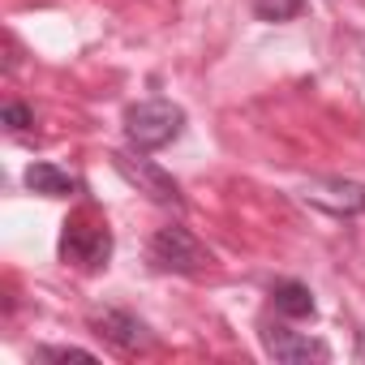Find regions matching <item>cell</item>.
Segmentation results:
<instances>
[{"mask_svg": "<svg viewBox=\"0 0 365 365\" xmlns=\"http://www.w3.org/2000/svg\"><path fill=\"white\" fill-rule=\"evenodd\" d=\"M185 133V108L172 99H142L133 108H125V142L129 150H163Z\"/></svg>", "mask_w": 365, "mask_h": 365, "instance_id": "6da1fadb", "label": "cell"}, {"mask_svg": "<svg viewBox=\"0 0 365 365\" xmlns=\"http://www.w3.org/2000/svg\"><path fill=\"white\" fill-rule=\"evenodd\" d=\"M146 258H150V267L163 271V275H202V271H211V250H207L185 224L159 228V232L150 237V245H146Z\"/></svg>", "mask_w": 365, "mask_h": 365, "instance_id": "7a4b0ae2", "label": "cell"}, {"mask_svg": "<svg viewBox=\"0 0 365 365\" xmlns=\"http://www.w3.org/2000/svg\"><path fill=\"white\" fill-rule=\"evenodd\" d=\"M61 258L82 271H103L112 262V228L95 215H69L61 232Z\"/></svg>", "mask_w": 365, "mask_h": 365, "instance_id": "3957f363", "label": "cell"}, {"mask_svg": "<svg viewBox=\"0 0 365 365\" xmlns=\"http://www.w3.org/2000/svg\"><path fill=\"white\" fill-rule=\"evenodd\" d=\"M112 168L129 180L138 194H146L150 202L172 207V211H185V194H180L176 176H172V172H163V168H159L155 159H146L142 150H138V155H129V150H112Z\"/></svg>", "mask_w": 365, "mask_h": 365, "instance_id": "277c9868", "label": "cell"}, {"mask_svg": "<svg viewBox=\"0 0 365 365\" xmlns=\"http://www.w3.org/2000/svg\"><path fill=\"white\" fill-rule=\"evenodd\" d=\"M297 198L305 207H318L335 220H356L365 215V180H348V176H314L297 190Z\"/></svg>", "mask_w": 365, "mask_h": 365, "instance_id": "5b68a950", "label": "cell"}, {"mask_svg": "<svg viewBox=\"0 0 365 365\" xmlns=\"http://www.w3.org/2000/svg\"><path fill=\"white\" fill-rule=\"evenodd\" d=\"M91 331H95L103 344H112L116 352H125V356H138V352H150V348H155V331H150L138 314L116 309V305L91 309Z\"/></svg>", "mask_w": 365, "mask_h": 365, "instance_id": "8992f818", "label": "cell"}, {"mask_svg": "<svg viewBox=\"0 0 365 365\" xmlns=\"http://www.w3.org/2000/svg\"><path fill=\"white\" fill-rule=\"evenodd\" d=\"M258 339H262L267 356H271V361H279V365L331 361V348H327L322 339H314V335H301V331H292L288 322H271V318H262V322H258Z\"/></svg>", "mask_w": 365, "mask_h": 365, "instance_id": "52a82bcc", "label": "cell"}, {"mask_svg": "<svg viewBox=\"0 0 365 365\" xmlns=\"http://www.w3.org/2000/svg\"><path fill=\"white\" fill-rule=\"evenodd\" d=\"M22 180H26V190H31V194H43V198H78V194H82V180H78L69 168L48 163V159L31 163Z\"/></svg>", "mask_w": 365, "mask_h": 365, "instance_id": "ba28073f", "label": "cell"}, {"mask_svg": "<svg viewBox=\"0 0 365 365\" xmlns=\"http://www.w3.org/2000/svg\"><path fill=\"white\" fill-rule=\"evenodd\" d=\"M271 305L284 318H314L318 314V301H314L309 284H301V279H275L271 284Z\"/></svg>", "mask_w": 365, "mask_h": 365, "instance_id": "9c48e42d", "label": "cell"}, {"mask_svg": "<svg viewBox=\"0 0 365 365\" xmlns=\"http://www.w3.org/2000/svg\"><path fill=\"white\" fill-rule=\"evenodd\" d=\"M301 14H305V0H254L258 22H292Z\"/></svg>", "mask_w": 365, "mask_h": 365, "instance_id": "30bf717a", "label": "cell"}, {"mask_svg": "<svg viewBox=\"0 0 365 365\" xmlns=\"http://www.w3.org/2000/svg\"><path fill=\"white\" fill-rule=\"evenodd\" d=\"M35 361H95V352L91 348H73V344H43V348H35Z\"/></svg>", "mask_w": 365, "mask_h": 365, "instance_id": "8fae6325", "label": "cell"}, {"mask_svg": "<svg viewBox=\"0 0 365 365\" xmlns=\"http://www.w3.org/2000/svg\"><path fill=\"white\" fill-rule=\"evenodd\" d=\"M0 116H5V125H9L14 133H26V129L35 125V112H31L26 103H18V99H9V103H5V112H0Z\"/></svg>", "mask_w": 365, "mask_h": 365, "instance_id": "7c38bea8", "label": "cell"}, {"mask_svg": "<svg viewBox=\"0 0 365 365\" xmlns=\"http://www.w3.org/2000/svg\"><path fill=\"white\" fill-rule=\"evenodd\" d=\"M352 361L365 365V331H356V348H352Z\"/></svg>", "mask_w": 365, "mask_h": 365, "instance_id": "4fadbf2b", "label": "cell"}]
</instances>
